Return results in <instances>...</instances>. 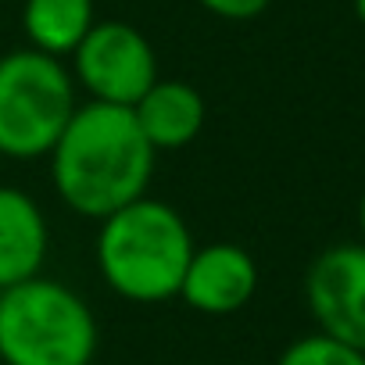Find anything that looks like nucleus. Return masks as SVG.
<instances>
[{
	"instance_id": "f257e3e1",
	"label": "nucleus",
	"mask_w": 365,
	"mask_h": 365,
	"mask_svg": "<svg viewBox=\"0 0 365 365\" xmlns=\"http://www.w3.org/2000/svg\"><path fill=\"white\" fill-rule=\"evenodd\" d=\"M154 154L133 108L86 101L51 147V179L72 212L108 219L147 194Z\"/></svg>"
},
{
	"instance_id": "f03ea898",
	"label": "nucleus",
	"mask_w": 365,
	"mask_h": 365,
	"mask_svg": "<svg viewBox=\"0 0 365 365\" xmlns=\"http://www.w3.org/2000/svg\"><path fill=\"white\" fill-rule=\"evenodd\" d=\"M190 255L194 237L182 215L147 194L101 219L97 269L104 283L125 301L158 304L179 297Z\"/></svg>"
},
{
	"instance_id": "7ed1b4c3",
	"label": "nucleus",
	"mask_w": 365,
	"mask_h": 365,
	"mask_svg": "<svg viewBox=\"0 0 365 365\" xmlns=\"http://www.w3.org/2000/svg\"><path fill=\"white\" fill-rule=\"evenodd\" d=\"M97 319L86 301L47 276L8 287L0 297V358L4 365H90Z\"/></svg>"
},
{
	"instance_id": "20e7f679",
	"label": "nucleus",
	"mask_w": 365,
	"mask_h": 365,
	"mask_svg": "<svg viewBox=\"0 0 365 365\" xmlns=\"http://www.w3.org/2000/svg\"><path fill=\"white\" fill-rule=\"evenodd\" d=\"M76 79L43 51L0 58V158H43L76 115Z\"/></svg>"
},
{
	"instance_id": "39448f33",
	"label": "nucleus",
	"mask_w": 365,
	"mask_h": 365,
	"mask_svg": "<svg viewBox=\"0 0 365 365\" xmlns=\"http://www.w3.org/2000/svg\"><path fill=\"white\" fill-rule=\"evenodd\" d=\"M76 83L93 101L133 108L158 83V58L147 36L129 22H93L72 51Z\"/></svg>"
},
{
	"instance_id": "423d86ee",
	"label": "nucleus",
	"mask_w": 365,
	"mask_h": 365,
	"mask_svg": "<svg viewBox=\"0 0 365 365\" xmlns=\"http://www.w3.org/2000/svg\"><path fill=\"white\" fill-rule=\"evenodd\" d=\"M304 297L319 333L365 351V244L326 247L304 276Z\"/></svg>"
},
{
	"instance_id": "0eeeda50",
	"label": "nucleus",
	"mask_w": 365,
	"mask_h": 365,
	"mask_svg": "<svg viewBox=\"0 0 365 365\" xmlns=\"http://www.w3.org/2000/svg\"><path fill=\"white\" fill-rule=\"evenodd\" d=\"M258 290V265L240 244H205L194 247L179 297L201 315H233Z\"/></svg>"
},
{
	"instance_id": "6e6552de",
	"label": "nucleus",
	"mask_w": 365,
	"mask_h": 365,
	"mask_svg": "<svg viewBox=\"0 0 365 365\" xmlns=\"http://www.w3.org/2000/svg\"><path fill=\"white\" fill-rule=\"evenodd\" d=\"M47 244L51 233L40 205L19 187H0V290L40 276Z\"/></svg>"
},
{
	"instance_id": "1a4fd4ad",
	"label": "nucleus",
	"mask_w": 365,
	"mask_h": 365,
	"mask_svg": "<svg viewBox=\"0 0 365 365\" xmlns=\"http://www.w3.org/2000/svg\"><path fill=\"white\" fill-rule=\"evenodd\" d=\"M133 115L154 150H179L205 129V97L187 79H158L133 104Z\"/></svg>"
},
{
	"instance_id": "9d476101",
	"label": "nucleus",
	"mask_w": 365,
	"mask_h": 365,
	"mask_svg": "<svg viewBox=\"0 0 365 365\" xmlns=\"http://www.w3.org/2000/svg\"><path fill=\"white\" fill-rule=\"evenodd\" d=\"M22 26L33 51L65 58L93 29V0H26Z\"/></svg>"
},
{
	"instance_id": "9b49d317",
	"label": "nucleus",
	"mask_w": 365,
	"mask_h": 365,
	"mask_svg": "<svg viewBox=\"0 0 365 365\" xmlns=\"http://www.w3.org/2000/svg\"><path fill=\"white\" fill-rule=\"evenodd\" d=\"M276 365H365V351L358 347H347L326 333H308V336H297Z\"/></svg>"
},
{
	"instance_id": "f8f14e48",
	"label": "nucleus",
	"mask_w": 365,
	"mask_h": 365,
	"mask_svg": "<svg viewBox=\"0 0 365 365\" xmlns=\"http://www.w3.org/2000/svg\"><path fill=\"white\" fill-rule=\"evenodd\" d=\"M197 4L226 22H247V19H258L272 0H197Z\"/></svg>"
},
{
	"instance_id": "ddd939ff",
	"label": "nucleus",
	"mask_w": 365,
	"mask_h": 365,
	"mask_svg": "<svg viewBox=\"0 0 365 365\" xmlns=\"http://www.w3.org/2000/svg\"><path fill=\"white\" fill-rule=\"evenodd\" d=\"M358 230H361V244H365V190L358 197Z\"/></svg>"
},
{
	"instance_id": "4468645a",
	"label": "nucleus",
	"mask_w": 365,
	"mask_h": 365,
	"mask_svg": "<svg viewBox=\"0 0 365 365\" xmlns=\"http://www.w3.org/2000/svg\"><path fill=\"white\" fill-rule=\"evenodd\" d=\"M351 4H354V15H358V22L365 26V0H351Z\"/></svg>"
},
{
	"instance_id": "2eb2a0df",
	"label": "nucleus",
	"mask_w": 365,
	"mask_h": 365,
	"mask_svg": "<svg viewBox=\"0 0 365 365\" xmlns=\"http://www.w3.org/2000/svg\"><path fill=\"white\" fill-rule=\"evenodd\" d=\"M0 297H4V290H0Z\"/></svg>"
}]
</instances>
